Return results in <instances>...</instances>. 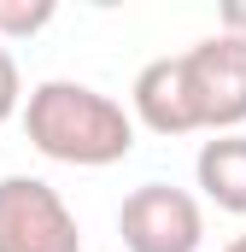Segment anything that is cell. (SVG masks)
I'll list each match as a JSON object with an SVG mask.
<instances>
[{
    "instance_id": "obj_1",
    "label": "cell",
    "mask_w": 246,
    "mask_h": 252,
    "mask_svg": "<svg viewBox=\"0 0 246 252\" xmlns=\"http://www.w3.org/2000/svg\"><path fill=\"white\" fill-rule=\"evenodd\" d=\"M24 135L41 158L53 164H76V170H106L135 153V118L123 112L112 94L70 82V76H47L24 94Z\"/></svg>"
},
{
    "instance_id": "obj_2",
    "label": "cell",
    "mask_w": 246,
    "mask_h": 252,
    "mask_svg": "<svg viewBox=\"0 0 246 252\" xmlns=\"http://www.w3.org/2000/svg\"><path fill=\"white\" fill-rule=\"evenodd\" d=\"M0 252H82V223L41 176H0Z\"/></svg>"
},
{
    "instance_id": "obj_3",
    "label": "cell",
    "mask_w": 246,
    "mask_h": 252,
    "mask_svg": "<svg viewBox=\"0 0 246 252\" xmlns=\"http://www.w3.org/2000/svg\"><path fill=\"white\" fill-rule=\"evenodd\" d=\"M182 70H187V94H193L199 129L241 135V124H246V41L217 30V35L193 41L182 53Z\"/></svg>"
},
{
    "instance_id": "obj_4",
    "label": "cell",
    "mask_w": 246,
    "mask_h": 252,
    "mask_svg": "<svg viewBox=\"0 0 246 252\" xmlns=\"http://www.w3.org/2000/svg\"><path fill=\"white\" fill-rule=\"evenodd\" d=\"M118 235L129 252H199L205 241V211L187 188L170 182H141L118 205Z\"/></svg>"
},
{
    "instance_id": "obj_5",
    "label": "cell",
    "mask_w": 246,
    "mask_h": 252,
    "mask_svg": "<svg viewBox=\"0 0 246 252\" xmlns=\"http://www.w3.org/2000/svg\"><path fill=\"white\" fill-rule=\"evenodd\" d=\"M129 118L147 124L153 135H193L199 129V112H193V94H187V70L182 53H164V59L141 64L135 70V88H129Z\"/></svg>"
},
{
    "instance_id": "obj_6",
    "label": "cell",
    "mask_w": 246,
    "mask_h": 252,
    "mask_svg": "<svg viewBox=\"0 0 246 252\" xmlns=\"http://www.w3.org/2000/svg\"><path fill=\"white\" fill-rule=\"evenodd\" d=\"M193 176H199V193L223 211L246 217V135H217L199 147L193 158Z\"/></svg>"
},
{
    "instance_id": "obj_7",
    "label": "cell",
    "mask_w": 246,
    "mask_h": 252,
    "mask_svg": "<svg viewBox=\"0 0 246 252\" xmlns=\"http://www.w3.org/2000/svg\"><path fill=\"white\" fill-rule=\"evenodd\" d=\"M53 0H0V41H24L53 24Z\"/></svg>"
},
{
    "instance_id": "obj_8",
    "label": "cell",
    "mask_w": 246,
    "mask_h": 252,
    "mask_svg": "<svg viewBox=\"0 0 246 252\" xmlns=\"http://www.w3.org/2000/svg\"><path fill=\"white\" fill-rule=\"evenodd\" d=\"M24 112V76H18V59L0 47V124H12Z\"/></svg>"
},
{
    "instance_id": "obj_9",
    "label": "cell",
    "mask_w": 246,
    "mask_h": 252,
    "mask_svg": "<svg viewBox=\"0 0 246 252\" xmlns=\"http://www.w3.org/2000/svg\"><path fill=\"white\" fill-rule=\"evenodd\" d=\"M223 30L246 41V0H229V6H223Z\"/></svg>"
},
{
    "instance_id": "obj_10",
    "label": "cell",
    "mask_w": 246,
    "mask_h": 252,
    "mask_svg": "<svg viewBox=\"0 0 246 252\" xmlns=\"http://www.w3.org/2000/svg\"><path fill=\"white\" fill-rule=\"evenodd\" d=\"M223 252H246V235H235V241H229V247H223Z\"/></svg>"
}]
</instances>
